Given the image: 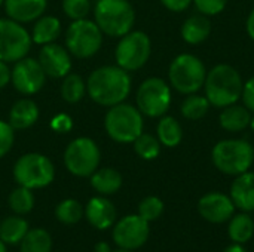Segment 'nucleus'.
Masks as SVG:
<instances>
[{
  "mask_svg": "<svg viewBox=\"0 0 254 252\" xmlns=\"http://www.w3.org/2000/svg\"><path fill=\"white\" fill-rule=\"evenodd\" d=\"M131 76L119 65H103L95 68L86 79V94L103 107L124 102L131 92Z\"/></svg>",
  "mask_w": 254,
  "mask_h": 252,
  "instance_id": "f257e3e1",
  "label": "nucleus"
},
{
  "mask_svg": "<svg viewBox=\"0 0 254 252\" xmlns=\"http://www.w3.org/2000/svg\"><path fill=\"white\" fill-rule=\"evenodd\" d=\"M205 97L214 107L225 108L235 104L244 89L241 74L229 64H219L213 67L205 77Z\"/></svg>",
  "mask_w": 254,
  "mask_h": 252,
  "instance_id": "f03ea898",
  "label": "nucleus"
},
{
  "mask_svg": "<svg viewBox=\"0 0 254 252\" xmlns=\"http://www.w3.org/2000/svg\"><path fill=\"white\" fill-rule=\"evenodd\" d=\"M144 122L140 110L125 101L109 107L104 116L106 134L119 144H129L143 132Z\"/></svg>",
  "mask_w": 254,
  "mask_h": 252,
  "instance_id": "7ed1b4c3",
  "label": "nucleus"
},
{
  "mask_svg": "<svg viewBox=\"0 0 254 252\" xmlns=\"http://www.w3.org/2000/svg\"><path fill=\"white\" fill-rule=\"evenodd\" d=\"M94 21L110 37H122L135 22V12L128 0H98L94 7Z\"/></svg>",
  "mask_w": 254,
  "mask_h": 252,
  "instance_id": "20e7f679",
  "label": "nucleus"
},
{
  "mask_svg": "<svg viewBox=\"0 0 254 252\" xmlns=\"http://www.w3.org/2000/svg\"><path fill=\"white\" fill-rule=\"evenodd\" d=\"M214 166L226 175L247 172L254 162V147L244 140H222L211 151Z\"/></svg>",
  "mask_w": 254,
  "mask_h": 252,
  "instance_id": "39448f33",
  "label": "nucleus"
},
{
  "mask_svg": "<svg viewBox=\"0 0 254 252\" xmlns=\"http://www.w3.org/2000/svg\"><path fill=\"white\" fill-rule=\"evenodd\" d=\"M207 70L204 62L192 55L182 53L173 59L168 68L170 85L180 94H196L205 83Z\"/></svg>",
  "mask_w": 254,
  "mask_h": 252,
  "instance_id": "423d86ee",
  "label": "nucleus"
},
{
  "mask_svg": "<svg viewBox=\"0 0 254 252\" xmlns=\"http://www.w3.org/2000/svg\"><path fill=\"white\" fill-rule=\"evenodd\" d=\"M13 178L18 186L30 190L43 189L55 178V168L51 159L42 153H25L13 165Z\"/></svg>",
  "mask_w": 254,
  "mask_h": 252,
  "instance_id": "0eeeda50",
  "label": "nucleus"
},
{
  "mask_svg": "<svg viewBox=\"0 0 254 252\" xmlns=\"http://www.w3.org/2000/svg\"><path fill=\"white\" fill-rule=\"evenodd\" d=\"M103 46V31L95 21L83 18L71 21L65 31V48L71 56L86 59L98 53Z\"/></svg>",
  "mask_w": 254,
  "mask_h": 252,
  "instance_id": "6e6552de",
  "label": "nucleus"
},
{
  "mask_svg": "<svg viewBox=\"0 0 254 252\" xmlns=\"http://www.w3.org/2000/svg\"><path fill=\"white\" fill-rule=\"evenodd\" d=\"M100 160V147L89 137L71 140L64 150V165L74 177H91L98 169Z\"/></svg>",
  "mask_w": 254,
  "mask_h": 252,
  "instance_id": "1a4fd4ad",
  "label": "nucleus"
},
{
  "mask_svg": "<svg viewBox=\"0 0 254 252\" xmlns=\"http://www.w3.org/2000/svg\"><path fill=\"white\" fill-rule=\"evenodd\" d=\"M152 43L144 31H129L119 37L115 49L116 65L127 70L128 73L137 71L146 65L150 58Z\"/></svg>",
  "mask_w": 254,
  "mask_h": 252,
  "instance_id": "9d476101",
  "label": "nucleus"
},
{
  "mask_svg": "<svg viewBox=\"0 0 254 252\" xmlns=\"http://www.w3.org/2000/svg\"><path fill=\"white\" fill-rule=\"evenodd\" d=\"M135 102L143 116L162 117L171 105V88L161 77H149L138 86Z\"/></svg>",
  "mask_w": 254,
  "mask_h": 252,
  "instance_id": "9b49d317",
  "label": "nucleus"
},
{
  "mask_svg": "<svg viewBox=\"0 0 254 252\" xmlns=\"http://www.w3.org/2000/svg\"><path fill=\"white\" fill-rule=\"evenodd\" d=\"M33 40L24 24L0 18V59L13 64L28 55Z\"/></svg>",
  "mask_w": 254,
  "mask_h": 252,
  "instance_id": "f8f14e48",
  "label": "nucleus"
},
{
  "mask_svg": "<svg viewBox=\"0 0 254 252\" xmlns=\"http://www.w3.org/2000/svg\"><path fill=\"white\" fill-rule=\"evenodd\" d=\"M46 74L36 58L24 56L10 68V83L24 97L36 95L46 83Z\"/></svg>",
  "mask_w": 254,
  "mask_h": 252,
  "instance_id": "ddd939ff",
  "label": "nucleus"
},
{
  "mask_svg": "<svg viewBox=\"0 0 254 252\" xmlns=\"http://www.w3.org/2000/svg\"><path fill=\"white\" fill-rule=\"evenodd\" d=\"M149 221L137 215H127L118 221L113 230V241L122 250H138L149 239Z\"/></svg>",
  "mask_w": 254,
  "mask_h": 252,
  "instance_id": "4468645a",
  "label": "nucleus"
},
{
  "mask_svg": "<svg viewBox=\"0 0 254 252\" xmlns=\"http://www.w3.org/2000/svg\"><path fill=\"white\" fill-rule=\"evenodd\" d=\"M39 64L42 65L45 74L52 79H63L71 71V55L65 46L58 43L43 45L37 56Z\"/></svg>",
  "mask_w": 254,
  "mask_h": 252,
  "instance_id": "2eb2a0df",
  "label": "nucleus"
},
{
  "mask_svg": "<svg viewBox=\"0 0 254 252\" xmlns=\"http://www.w3.org/2000/svg\"><path fill=\"white\" fill-rule=\"evenodd\" d=\"M198 211L205 221L211 224H222L234 217L235 205L231 196H226L219 192H211L199 199Z\"/></svg>",
  "mask_w": 254,
  "mask_h": 252,
  "instance_id": "dca6fc26",
  "label": "nucleus"
},
{
  "mask_svg": "<svg viewBox=\"0 0 254 252\" xmlns=\"http://www.w3.org/2000/svg\"><path fill=\"white\" fill-rule=\"evenodd\" d=\"M3 6L7 18L19 24H28L45 15L48 0H4Z\"/></svg>",
  "mask_w": 254,
  "mask_h": 252,
  "instance_id": "f3484780",
  "label": "nucleus"
},
{
  "mask_svg": "<svg viewBox=\"0 0 254 252\" xmlns=\"http://www.w3.org/2000/svg\"><path fill=\"white\" fill-rule=\"evenodd\" d=\"M85 217L92 227L106 230L116 221V208L107 198L97 196L86 203Z\"/></svg>",
  "mask_w": 254,
  "mask_h": 252,
  "instance_id": "a211bd4d",
  "label": "nucleus"
},
{
  "mask_svg": "<svg viewBox=\"0 0 254 252\" xmlns=\"http://www.w3.org/2000/svg\"><path fill=\"white\" fill-rule=\"evenodd\" d=\"M231 199L235 208L243 212L254 211V172H244L235 177L231 186Z\"/></svg>",
  "mask_w": 254,
  "mask_h": 252,
  "instance_id": "6ab92c4d",
  "label": "nucleus"
},
{
  "mask_svg": "<svg viewBox=\"0 0 254 252\" xmlns=\"http://www.w3.org/2000/svg\"><path fill=\"white\" fill-rule=\"evenodd\" d=\"M39 116L40 111L36 101L31 98H21L10 107L7 122L15 131H24L31 128L39 120Z\"/></svg>",
  "mask_w": 254,
  "mask_h": 252,
  "instance_id": "aec40b11",
  "label": "nucleus"
},
{
  "mask_svg": "<svg viewBox=\"0 0 254 252\" xmlns=\"http://www.w3.org/2000/svg\"><path fill=\"white\" fill-rule=\"evenodd\" d=\"M60 34H61V21L57 16L46 15V13L33 22V28L30 33L33 43L39 46L57 42Z\"/></svg>",
  "mask_w": 254,
  "mask_h": 252,
  "instance_id": "412c9836",
  "label": "nucleus"
},
{
  "mask_svg": "<svg viewBox=\"0 0 254 252\" xmlns=\"http://www.w3.org/2000/svg\"><path fill=\"white\" fill-rule=\"evenodd\" d=\"M211 33V22L207 15L198 13L189 16L182 25V37L189 45H199L208 39Z\"/></svg>",
  "mask_w": 254,
  "mask_h": 252,
  "instance_id": "4be33fe9",
  "label": "nucleus"
},
{
  "mask_svg": "<svg viewBox=\"0 0 254 252\" xmlns=\"http://www.w3.org/2000/svg\"><path fill=\"white\" fill-rule=\"evenodd\" d=\"M252 116L253 113L246 105H238L235 102L222 110L219 122L223 129L229 132H240L250 126Z\"/></svg>",
  "mask_w": 254,
  "mask_h": 252,
  "instance_id": "5701e85b",
  "label": "nucleus"
},
{
  "mask_svg": "<svg viewBox=\"0 0 254 252\" xmlns=\"http://www.w3.org/2000/svg\"><path fill=\"white\" fill-rule=\"evenodd\" d=\"M92 189L101 196L115 195L122 187V175L113 168H100L91 177Z\"/></svg>",
  "mask_w": 254,
  "mask_h": 252,
  "instance_id": "b1692460",
  "label": "nucleus"
},
{
  "mask_svg": "<svg viewBox=\"0 0 254 252\" xmlns=\"http://www.w3.org/2000/svg\"><path fill=\"white\" fill-rule=\"evenodd\" d=\"M161 120L158 122L156 126V137L161 143V146L165 147H177L182 140H183V128L179 123L177 119L173 116H162L159 117Z\"/></svg>",
  "mask_w": 254,
  "mask_h": 252,
  "instance_id": "393cba45",
  "label": "nucleus"
},
{
  "mask_svg": "<svg viewBox=\"0 0 254 252\" xmlns=\"http://www.w3.org/2000/svg\"><path fill=\"white\" fill-rule=\"evenodd\" d=\"M229 238L234 244H246L254 235V221L249 212H241L229 220L228 226Z\"/></svg>",
  "mask_w": 254,
  "mask_h": 252,
  "instance_id": "a878e982",
  "label": "nucleus"
},
{
  "mask_svg": "<svg viewBox=\"0 0 254 252\" xmlns=\"http://www.w3.org/2000/svg\"><path fill=\"white\" fill-rule=\"evenodd\" d=\"M60 92H61V98L68 102V104H76L79 102L85 94H86V80L77 74V73H68L67 76L63 77V82H61V88H60Z\"/></svg>",
  "mask_w": 254,
  "mask_h": 252,
  "instance_id": "bb28decb",
  "label": "nucleus"
},
{
  "mask_svg": "<svg viewBox=\"0 0 254 252\" xmlns=\"http://www.w3.org/2000/svg\"><path fill=\"white\" fill-rule=\"evenodd\" d=\"M28 232V224L21 217H7L0 223V239L4 244H21Z\"/></svg>",
  "mask_w": 254,
  "mask_h": 252,
  "instance_id": "cd10ccee",
  "label": "nucleus"
},
{
  "mask_svg": "<svg viewBox=\"0 0 254 252\" xmlns=\"http://www.w3.org/2000/svg\"><path fill=\"white\" fill-rule=\"evenodd\" d=\"M52 239L43 229L28 230L21 241V252H51Z\"/></svg>",
  "mask_w": 254,
  "mask_h": 252,
  "instance_id": "c85d7f7f",
  "label": "nucleus"
},
{
  "mask_svg": "<svg viewBox=\"0 0 254 252\" xmlns=\"http://www.w3.org/2000/svg\"><path fill=\"white\" fill-rule=\"evenodd\" d=\"M210 102L207 100V97H201L196 94H190L185 98V101L182 102V116L188 120H201L202 117H205V114L210 110Z\"/></svg>",
  "mask_w": 254,
  "mask_h": 252,
  "instance_id": "c756f323",
  "label": "nucleus"
},
{
  "mask_svg": "<svg viewBox=\"0 0 254 252\" xmlns=\"http://www.w3.org/2000/svg\"><path fill=\"white\" fill-rule=\"evenodd\" d=\"M132 144H134V151L137 153V156L144 160H153L161 153V143H159L158 137H155L152 134L141 132L134 140Z\"/></svg>",
  "mask_w": 254,
  "mask_h": 252,
  "instance_id": "7c9ffc66",
  "label": "nucleus"
},
{
  "mask_svg": "<svg viewBox=\"0 0 254 252\" xmlns=\"http://www.w3.org/2000/svg\"><path fill=\"white\" fill-rule=\"evenodd\" d=\"M9 206L10 209L18 214V215H24V214H28L33 206H34V195H33V190L27 189V187H16L10 195H9Z\"/></svg>",
  "mask_w": 254,
  "mask_h": 252,
  "instance_id": "2f4dec72",
  "label": "nucleus"
},
{
  "mask_svg": "<svg viewBox=\"0 0 254 252\" xmlns=\"http://www.w3.org/2000/svg\"><path fill=\"white\" fill-rule=\"evenodd\" d=\"M55 217L63 224H76L83 217V208L74 199H64L57 205Z\"/></svg>",
  "mask_w": 254,
  "mask_h": 252,
  "instance_id": "473e14b6",
  "label": "nucleus"
},
{
  "mask_svg": "<svg viewBox=\"0 0 254 252\" xmlns=\"http://www.w3.org/2000/svg\"><path fill=\"white\" fill-rule=\"evenodd\" d=\"M162 212H164V202L156 196H147L138 205V215L149 223L158 220L162 215Z\"/></svg>",
  "mask_w": 254,
  "mask_h": 252,
  "instance_id": "72a5a7b5",
  "label": "nucleus"
},
{
  "mask_svg": "<svg viewBox=\"0 0 254 252\" xmlns=\"http://www.w3.org/2000/svg\"><path fill=\"white\" fill-rule=\"evenodd\" d=\"M63 12L71 21L88 18L91 12V0H63Z\"/></svg>",
  "mask_w": 254,
  "mask_h": 252,
  "instance_id": "f704fd0d",
  "label": "nucleus"
},
{
  "mask_svg": "<svg viewBox=\"0 0 254 252\" xmlns=\"http://www.w3.org/2000/svg\"><path fill=\"white\" fill-rule=\"evenodd\" d=\"M15 141V129L9 125V122L0 120V159L4 157L13 147Z\"/></svg>",
  "mask_w": 254,
  "mask_h": 252,
  "instance_id": "c9c22d12",
  "label": "nucleus"
},
{
  "mask_svg": "<svg viewBox=\"0 0 254 252\" xmlns=\"http://www.w3.org/2000/svg\"><path fill=\"white\" fill-rule=\"evenodd\" d=\"M192 3H195L199 13L213 16V15L220 13L226 7L228 0H192Z\"/></svg>",
  "mask_w": 254,
  "mask_h": 252,
  "instance_id": "e433bc0d",
  "label": "nucleus"
},
{
  "mask_svg": "<svg viewBox=\"0 0 254 252\" xmlns=\"http://www.w3.org/2000/svg\"><path fill=\"white\" fill-rule=\"evenodd\" d=\"M49 126L57 134H68L73 129V119L67 113H58L51 119Z\"/></svg>",
  "mask_w": 254,
  "mask_h": 252,
  "instance_id": "4c0bfd02",
  "label": "nucleus"
},
{
  "mask_svg": "<svg viewBox=\"0 0 254 252\" xmlns=\"http://www.w3.org/2000/svg\"><path fill=\"white\" fill-rule=\"evenodd\" d=\"M241 98L244 100V105L254 113V76L250 77L246 83H244V89H243V95Z\"/></svg>",
  "mask_w": 254,
  "mask_h": 252,
  "instance_id": "58836bf2",
  "label": "nucleus"
},
{
  "mask_svg": "<svg viewBox=\"0 0 254 252\" xmlns=\"http://www.w3.org/2000/svg\"><path fill=\"white\" fill-rule=\"evenodd\" d=\"M161 3L171 12H183L190 6L192 0H161Z\"/></svg>",
  "mask_w": 254,
  "mask_h": 252,
  "instance_id": "ea45409f",
  "label": "nucleus"
},
{
  "mask_svg": "<svg viewBox=\"0 0 254 252\" xmlns=\"http://www.w3.org/2000/svg\"><path fill=\"white\" fill-rule=\"evenodd\" d=\"M10 83V67L7 62L0 59V89L6 88Z\"/></svg>",
  "mask_w": 254,
  "mask_h": 252,
  "instance_id": "a19ab883",
  "label": "nucleus"
},
{
  "mask_svg": "<svg viewBox=\"0 0 254 252\" xmlns=\"http://www.w3.org/2000/svg\"><path fill=\"white\" fill-rule=\"evenodd\" d=\"M247 33L254 40V9L250 12L249 18H247Z\"/></svg>",
  "mask_w": 254,
  "mask_h": 252,
  "instance_id": "79ce46f5",
  "label": "nucleus"
},
{
  "mask_svg": "<svg viewBox=\"0 0 254 252\" xmlns=\"http://www.w3.org/2000/svg\"><path fill=\"white\" fill-rule=\"evenodd\" d=\"M223 252H247L246 251V248L241 245V244H234V245H229L226 250Z\"/></svg>",
  "mask_w": 254,
  "mask_h": 252,
  "instance_id": "37998d69",
  "label": "nucleus"
},
{
  "mask_svg": "<svg viewBox=\"0 0 254 252\" xmlns=\"http://www.w3.org/2000/svg\"><path fill=\"white\" fill-rule=\"evenodd\" d=\"M95 252H112V251H110V248H109V245H107L106 242H100V244H97V245H95Z\"/></svg>",
  "mask_w": 254,
  "mask_h": 252,
  "instance_id": "c03bdc74",
  "label": "nucleus"
},
{
  "mask_svg": "<svg viewBox=\"0 0 254 252\" xmlns=\"http://www.w3.org/2000/svg\"><path fill=\"white\" fill-rule=\"evenodd\" d=\"M0 252H6V247H4V242L0 239Z\"/></svg>",
  "mask_w": 254,
  "mask_h": 252,
  "instance_id": "a18cd8bd",
  "label": "nucleus"
},
{
  "mask_svg": "<svg viewBox=\"0 0 254 252\" xmlns=\"http://www.w3.org/2000/svg\"><path fill=\"white\" fill-rule=\"evenodd\" d=\"M250 128H252V131L254 132V113L253 116H252V120H250Z\"/></svg>",
  "mask_w": 254,
  "mask_h": 252,
  "instance_id": "49530a36",
  "label": "nucleus"
},
{
  "mask_svg": "<svg viewBox=\"0 0 254 252\" xmlns=\"http://www.w3.org/2000/svg\"><path fill=\"white\" fill-rule=\"evenodd\" d=\"M113 252H134V251H132V250H122V248H121L119 251H113Z\"/></svg>",
  "mask_w": 254,
  "mask_h": 252,
  "instance_id": "de8ad7c7",
  "label": "nucleus"
},
{
  "mask_svg": "<svg viewBox=\"0 0 254 252\" xmlns=\"http://www.w3.org/2000/svg\"><path fill=\"white\" fill-rule=\"evenodd\" d=\"M3 3H4V0H0V6H1Z\"/></svg>",
  "mask_w": 254,
  "mask_h": 252,
  "instance_id": "09e8293b",
  "label": "nucleus"
}]
</instances>
